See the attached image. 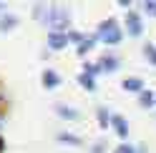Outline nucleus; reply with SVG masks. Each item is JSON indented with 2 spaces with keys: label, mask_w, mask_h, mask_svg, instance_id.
<instances>
[{
  "label": "nucleus",
  "mask_w": 156,
  "mask_h": 153,
  "mask_svg": "<svg viewBox=\"0 0 156 153\" xmlns=\"http://www.w3.org/2000/svg\"><path fill=\"white\" fill-rule=\"evenodd\" d=\"M68 40H73V43H78V45H81V43L86 40V38H83L81 33H76V30H71V33H68Z\"/></svg>",
  "instance_id": "obj_20"
},
{
  "label": "nucleus",
  "mask_w": 156,
  "mask_h": 153,
  "mask_svg": "<svg viewBox=\"0 0 156 153\" xmlns=\"http://www.w3.org/2000/svg\"><path fill=\"white\" fill-rule=\"evenodd\" d=\"M126 33H129L131 38H139L144 33V23H141V15L136 10H129L126 13Z\"/></svg>",
  "instance_id": "obj_3"
},
{
  "label": "nucleus",
  "mask_w": 156,
  "mask_h": 153,
  "mask_svg": "<svg viewBox=\"0 0 156 153\" xmlns=\"http://www.w3.org/2000/svg\"><path fill=\"white\" fill-rule=\"evenodd\" d=\"M136 148H139V153H146V146H136Z\"/></svg>",
  "instance_id": "obj_23"
},
{
  "label": "nucleus",
  "mask_w": 156,
  "mask_h": 153,
  "mask_svg": "<svg viewBox=\"0 0 156 153\" xmlns=\"http://www.w3.org/2000/svg\"><path fill=\"white\" fill-rule=\"evenodd\" d=\"M113 153H139V148H136V146H129V143H121Z\"/></svg>",
  "instance_id": "obj_18"
},
{
  "label": "nucleus",
  "mask_w": 156,
  "mask_h": 153,
  "mask_svg": "<svg viewBox=\"0 0 156 153\" xmlns=\"http://www.w3.org/2000/svg\"><path fill=\"white\" fill-rule=\"evenodd\" d=\"M78 85H81V88H86V90H96V80L91 78V75H86V73L78 75Z\"/></svg>",
  "instance_id": "obj_15"
},
{
  "label": "nucleus",
  "mask_w": 156,
  "mask_h": 153,
  "mask_svg": "<svg viewBox=\"0 0 156 153\" xmlns=\"http://www.w3.org/2000/svg\"><path fill=\"white\" fill-rule=\"evenodd\" d=\"M98 40H103L106 45H119L121 43V38H123V33H121V28H119V20H113V18H108V20H103L101 25H98Z\"/></svg>",
  "instance_id": "obj_2"
},
{
  "label": "nucleus",
  "mask_w": 156,
  "mask_h": 153,
  "mask_svg": "<svg viewBox=\"0 0 156 153\" xmlns=\"http://www.w3.org/2000/svg\"><path fill=\"white\" fill-rule=\"evenodd\" d=\"M123 90H129V93H139V95H141L146 88H144V80H141V78H126V80H123Z\"/></svg>",
  "instance_id": "obj_7"
},
{
  "label": "nucleus",
  "mask_w": 156,
  "mask_h": 153,
  "mask_svg": "<svg viewBox=\"0 0 156 153\" xmlns=\"http://www.w3.org/2000/svg\"><path fill=\"white\" fill-rule=\"evenodd\" d=\"M0 8H5V5H3V3H0Z\"/></svg>",
  "instance_id": "obj_24"
},
{
  "label": "nucleus",
  "mask_w": 156,
  "mask_h": 153,
  "mask_svg": "<svg viewBox=\"0 0 156 153\" xmlns=\"http://www.w3.org/2000/svg\"><path fill=\"white\" fill-rule=\"evenodd\" d=\"M55 113L61 118H66V121H78V118H81V113H78V110H73L71 106H63V103H58V106H55Z\"/></svg>",
  "instance_id": "obj_6"
},
{
  "label": "nucleus",
  "mask_w": 156,
  "mask_h": 153,
  "mask_svg": "<svg viewBox=\"0 0 156 153\" xmlns=\"http://www.w3.org/2000/svg\"><path fill=\"white\" fill-rule=\"evenodd\" d=\"M43 85L45 88H58V85H61V75L55 70H45L43 73Z\"/></svg>",
  "instance_id": "obj_9"
},
{
  "label": "nucleus",
  "mask_w": 156,
  "mask_h": 153,
  "mask_svg": "<svg viewBox=\"0 0 156 153\" xmlns=\"http://www.w3.org/2000/svg\"><path fill=\"white\" fill-rule=\"evenodd\" d=\"M18 25V18L15 15H10V13H8V15H0V30H13V28Z\"/></svg>",
  "instance_id": "obj_11"
},
{
  "label": "nucleus",
  "mask_w": 156,
  "mask_h": 153,
  "mask_svg": "<svg viewBox=\"0 0 156 153\" xmlns=\"http://www.w3.org/2000/svg\"><path fill=\"white\" fill-rule=\"evenodd\" d=\"M68 45V33H48V48L51 50H63Z\"/></svg>",
  "instance_id": "obj_4"
},
{
  "label": "nucleus",
  "mask_w": 156,
  "mask_h": 153,
  "mask_svg": "<svg viewBox=\"0 0 156 153\" xmlns=\"http://www.w3.org/2000/svg\"><path fill=\"white\" fill-rule=\"evenodd\" d=\"M98 65H101V70L113 73V70H119V58H116V55H103Z\"/></svg>",
  "instance_id": "obj_8"
},
{
  "label": "nucleus",
  "mask_w": 156,
  "mask_h": 153,
  "mask_svg": "<svg viewBox=\"0 0 156 153\" xmlns=\"http://www.w3.org/2000/svg\"><path fill=\"white\" fill-rule=\"evenodd\" d=\"M5 151V141H3V136H0V153Z\"/></svg>",
  "instance_id": "obj_22"
},
{
  "label": "nucleus",
  "mask_w": 156,
  "mask_h": 153,
  "mask_svg": "<svg viewBox=\"0 0 156 153\" xmlns=\"http://www.w3.org/2000/svg\"><path fill=\"white\" fill-rule=\"evenodd\" d=\"M33 13H35V18L41 23H45L48 28H53V33H66L68 23H71V13H68L66 8H61V5H51V8L35 5Z\"/></svg>",
  "instance_id": "obj_1"
},
{
  "label": "nucleus",
  "mask_w": 156,
  "mask_h": 153,
  "mask_svg": "<svg viewBox=\"0 0 156 153\" xmlns=\"http://www.w3.org/2000/svg\"><path fill=\"white\" fill-rule=\"evenodd\" d=\"M139 103L144 108H151V106H156V93H151V90H144L141 95H139Z\"/></svg>",
  "instance_id": "obj_13"
},
{
  "label": "nucleus",
  "mask_w": 156,
  "mask_h": 153,
  "mask_svg": "<svg viewBox=\"0 0 156 153\" xmlns=\"http://www.w3.org/2000/svg\"><path fill=\"white\" fill-rule=\"evenodd\" d=\"M55 138L61 141V143H68V146H81V138L73 136V133H58Z\"/></svg>",
  "instance_id": "obj_14"
},
{
  "label": "nucleus",
  "mask_w": 156,
  "mask_h": 153,
  "mask_svg": "<svg viewBox=\"0 0 156 153\" xmlns=\"http://www.w3.org/2000/svg\"><path fill=\"white\" fill-rule=\"evenodd\" d=\"M91 153H103V143H96V146L91 148Z\"/></svg>",
  "instance_id": "obj_21"
},
{
  "label": "nucleus",
  "mask_w": 156,
  "mask_h": 153,
  "mask_svg": "<svg viewBox=\"0 0 156 153\" xmlns=\"http://www.w3.org/2000/svg\"><path fill=\"white\" fill-rule=\"evenodd\" d=\"M96 118H98V126L101 128H111V113L106 110V108H96Z\"/></svg>",
  "instance_id": "obj_10"
},
{
  "label": "nucleus",
  "mask_w": 156,
  "mask_h": 153,
  "mask_svg": "<svg viewBox=\"0 0 156 153\" xmlns=\"http://www.w3.org/2000/svg\"><path fill=\"white\" fill-rule=\"evenodd\" d=\"M96 40H98V35H88V38H86V40H83L81 45L76 48V53H78V55H86V53H88L91 48L96 45Z\"/></svg>",
  "instance_id": "obj_12"
},
{
  "label": "nucleus",
  "mask_w": 156,
  "mask_h": 153,
  "mask_svg": "<svg viewBox=\"0 0 156 153\" xmlns=\"http://www.w3.org/2000/svg\"><path fill=\"white\" fill-rule=\"evenodd\" d=\"M111 128L116 131V136H119V138H126V136H129V123H126L123 116H113V118H111Z\"/></svg>",
  "instance_id": "obj_5"
},
{
  "label": "nucleus",
  "mask_w": 156,
  "mask_h": 153,
  "mask_svg": "<svg viewBox=\"0 0 156 153\" xmlns=\"http://www.w3.org/2000/svg\"><path fill=\"white\" fill-rule=\"evenodd\" d=\"M144 55H146V60H149L151 65H156V45L146 43V45H144Z\"/></svg>",
  "instance_id": "obj_16"
},
{
  "label": "nucleus",
  "mask_w": 156,
  "mask_h": 153,
  "mask_svg": "<svg viewBox=\"0 0 156 153\" xmlns=\"http://www.w3.org/2000/svg\"><path fill=\"white\" fill-rule=\"evenodd\" d=\"M144 10L149 13L151 18H156V0H146V3H144Z\"/></svg>",
  "instance_id": "obj_19"
},
{
  "label": "nucleus",
  "mask_w": 156,
  "mask_h": 153,
  "mask_svg": "<svg viewBox=\"0 0 156 153\" xmlns=\"http://www.w3.org/2000/svg\"><path fill=\"white\" fill-rule=\"evenodd\" d=\"M83 73L93 78V75H98V73H101V65H98V63H88V65H83Z\"/></svg>",
  "instance_id": "obj_17"
}]
</instances>
